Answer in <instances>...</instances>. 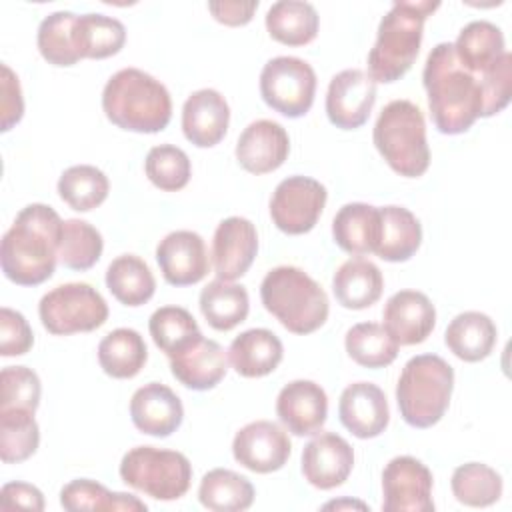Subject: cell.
Here are the masks:
<instances>
[{"mask_svg":"<svg viewBox=\"0 0 512 512\" xmlns=\"http://www.w3.org/2000/svg\"><path fill=\"white\" fill-rule=\"evenodd\" d=\"M64 222L48 204H28L2 236L0 266L18 286H38L56 268Z\"/></svg>","mask_w":512,"mask_h":512,"instance_id":"cell-1","label":"cell"},{"mask_svg":"<svg viewBox=\"0 0 512 512\" xmlns=\"http://www.w3.org/2000/svg\"><path fill=\"white\" fill-rule=\"evenodd\" d=\"M422 82L438 132L448 136L462 134L482 118L484 98L480 80L458 62L450 42H440L430 50Z\"/></svg>","mask_w":512,"mask_h":512,"instance_id":"cell-2","label":"cell"},{"mask_svg":"<svg viewBox=\"0 0 512 512\" xmlns=\"http://www.w3.org/2000/svg\"><path fill=\"white\" fill-rule=\"evenodd\" d=\"M106 118L128 132H162L172 118V98L166 86L140 68H122L102 90Z\"/></svg>","mask_w":512,"mask_h":512,"instance_id":"cell-3","label":"cell"},{"mask_svg":"<svg viewBox=\"0 0 512 512\" xmlns=\"http://www.w3.org/2000/svg\"><path fill=\"white\" fill-rule=\"evenodd\" d=\"M440 8L430 0H396L382 16L372 50L368 52V76L374 82H396L414 64L426 18Z\"/></svg>","mask_w":512,"mask_h":512,"instance_id":"cell-4","label":"cell"},{"mask_svg":"<svg viewBox=\"0 0 512 512\" xmlns=\"http://www.w3.org/2000/svg\"><path fill=\"white\" fill-rule=\"evenodd\" d=\"M260 300L292 334L316 332L330 312L324 288L296 266L272 268L260 284Z\"/></svg>","mask_w":512,"mask_h":512,"instance_id":"cell-5","label":"cell"},{"mask_svg":"<svg viewBox=\"0 0 512 512\" xmlns=\"http://www.w3.org/2000/svg\"><path fill=\"white\" fill-rule=\"evenodd\" d=\"M454 368L438 354L410 358L396 384V402L402 420L412 428L438 424L450 406Z\"/></svg>","mask_w":512,"mask_h":512,"instance_id":"cell-6","label":"cell"},{"mask_svg":"<svg viewBox=\"0 0 512 512\" xmlns=\"http://www.w3.org/2000/svg\"><path fill=\"white\" fill-rule=\"evenodd\" d=\"M372 140L386 164L404 178H418L430 166L424 116L410 100H392L382 108Z\"/></svg>","mask_w":512,"mask_h":512,"instance_id":"cell-7","label":"cell"},{"mask_svg":"<svg viewBox=\"0 0 512 512\" xmlns=\"http://www.w3.org/2000/svg\"><path fill=\"white\" fill-rule=\"evenodd\" d=\"M120 478L154 500L170 502L188 492L192 482V464L176 450L136 446L122 456Z\"/></svg>","mask_w":512,"mask_h":512,"instance_id":"cell-8","label":"cell"},{"mask_svg":"<svg viewBox=\"0 0 512 512\" xmlns=\"http://www.w3.org/2000/svg\"><path fill=\"white\" fill-rule=\"evenodd\" d=\"M42 326L54 336L92 332L108 320V304L86 282H68L46 292L38 304Z\"/></svg>","mask_w":512,"mask_h":512,"instance_id":"cell-9","label":"cell"},{"mask_svg":"<svg viewBox=\"0 0 512 512\" xmlns=\"http://www.w3.org/2000/svg\"><path fill=\"white\" fill-rule=\"evenodd\" d=\"M316 94L314 68L296 56H276L268 60L260 72L262 100L286 118L304 116Z\"/></svg>","mask_w":512,"mask_h":512,"instance_id":"cell-10","label":"cell"},{"mask_svg":"<svg viewBox=\"0 0 512 512\" xmlns=\"http://www.w3.org/2000/svg\"><path fill=\"white\" fill-rule=\"evenodd\" d=\"M328 192L310 176H288L272 192L270 216L278 230L290 236L310 232L324 206Z\"/></svg>","mask_w":512,"mask_h":512,"instance_id":"cell-11","label":"cell"},{"mask_svg":"<svg viewBox=\"0 0 512 512\" xmlns=\"http://www.w3.org/2000/svg\"><path fill=\"white\" fill-rule=\"evenodd\" d=\"M432 472L414 456H396L382 470L384 512H432Z\"/></svg>","mask_w":512,"mask_h":512,"instance_id":"cell-12","label":"cell"},{"mask_svg":"<svg viewBox=\"0 0 512 512\" xmlns=\"http://www.w3.org/2000/svg\"><path fill=\"white\" fill-rule=\"evenodd\" d=\"M376 102V82L360 68H348L332 76L326 92L328 120L340 130H356L366 124Z\"/></svg>","mask_w":512,"mask_h":512,"instance_id":"cell-13","label":"cell"},{"mask_svg":"<svg viewBox=\"0 0 512 512\" xmlns=\"http://www.w3.org/2000/svg\"><path fill=\"white\" fill-rule=\"evenodd\" d=\"M290 452L288 434L270 420H256L242 426L232 440L234 460L256 474L280 470L288 462Z\"/></svg>","mask_w":512,"mask_h":512,"instance_id":"cell-14","label":"cell"},{"mask_svg":"<svg viewBox=\"0 0 512 512\" xmlns=\"http://www.w3.org/2000/svg\"><path fill=\"white\" fill-rule=\"evenodd\" d=\"M258 254L256 226L242 216L224 218L212 238V266L220 280L232 282L248 272Z\"/></svg>","mask_w":512,"mask_h":512,"instance_id":"cell-15","label":"cell"},{"mask_svg":"<svg viewBox=\"0 0 512 512\" xmlns=\"http://www.w3.org/2000/svg\"><path fill=\"white\" fill-rule=\"evenodd\" d=\"M156 262L172 286L198 284L210 270L206 244L198 232L174 230L156 246Z\"/></svg>","mask_w":512,"mask_h":512,"instance_id":"cell-16","label":"cell"},{"mask_svg":"<svg viewBox=\"0 0 512 512\" xmlns=\"http://www.w3.org/2000/svg\"><path fill=\"white\" fill-rule=\"evenodd\" d=\"M352 466L354 450L336 432H320L302 450V474L308 484L320 490L344 484Z\"/></svg>","mask_w":512,"mask_h":512,"instance_id":"cell-17","label":"cell"},{"mask_svg":"<svg viewBox=\"0 0 512 512\" xmlns=\"http://www.w3.org/2000/svg\"><path fill=\"white\" fill-rule=\"evenodd\" d=\"M288 154V132L282 124L266 118L250 122L236 142V160L250 174L274 172L286 162Z\"/></svg>","mask_w":512,"mask_h":512,"instance_id":"cell-18","label":"cell"},{"mask_svg":"<svg viewBox=\"0 0 512 512\" xmlns=\"http://www.w3.org/2000/svg\"><path fill=\"white\" fill-rule=\"evenodd\" d=\"M276 414L294 436H312L326 422L328 396L312 380H292L278 392Z\"/></svg>","mask_w":512,"mask_h":512,"instance_id":"cell-19","label":"cell"},{"mask_svg":"<svg viewBox=\"0 0 512 512\" xmlns=\"http://www.w3.org/2000/svg\"><path fill=\"white\" fill-rule=\"evenodd\" d=\"M338 416L342 426L356 438H376L390 422L386 394L372 382H354L340 394Z\"/></svg>","mask_w":512,"mask_h":512,"instance_id":"cell-20","label":"cell"},{"mask_svg":"<svg viewBox=\"0 0 512 512\" xmlns=\"http://www.w3.org/2000/svg\"><path fill=\"white\" fill-rule=\"evenodd\" d=\"M130 418L142 434L166 438L180 428L184 406L178 394L166 384L148 382L132 394Z\"/></svg>","mask_w":512,"mask_h":512,"instance_id":"cell-21","label":"cell"},{"mask_svg":"<svg viewBox=\"0 0 512 512\" xmlns=\"http://www.w3.org/2000/svg\"><path fill=\"white\" fill-rule=\"evenodd\" d=\"M172 376L190 390L214 388L228 370L224 348L202 334L170 356Z\"/></svg>","mask_w":512,"mask_h":512,"instance_id":"cell-22","label":"cell"},{"mask_svg":"<svg viewBox=\"0 0 512 512\" xmlns=\"http://www.w3.org/2000/svg\"><path fill=\"white\" fill-rule=\"evenodd\" d=\"M230 108L214 88L192 92L182 106V132L198 148L216 146L228 132Z\"/></svg>","mask_w":512,"mask_h":512,"instance_id":"cell-23","label":"cell"},{"mask_svg":"<svg viewBox=\"0 0 512 512\" xmlns=\"http://www.w3.org/2000/svg\"><path fill=\"white\" fill-rule=\"evenodd\" d=\"M436 326V308L424 292L400 290L384 306V328L400 346L424 342Z\"/></svg>","mask_w":512,"mask_h":512,"instance_id":"cell-24","label":"cell"},{"mask_svg":"<svg viewBox=\"0 0 512 512\" xmlns=\"http://www.w3.org/2000/svg\"><path fill=\"white\" fill-rule=\"evenodd\" d=\"M282 356L284 346L268 328H250L238 334L228 348L230 364L244 378L268 376L278 368Z\"/></svg>","mask_w":512,"mask_h":512,"instance_id":"cell-25","label":"cell"},{"mask_svg":"<svg viewBox=\"0 0 512 512\" xmlns=\"http://www.w3.org/2000/svg\"><path fill=\"white\" fill-rule=\"evenodd\" d=\"M332 290L340 306L348 310H364L380 300L384 278L374 262L356 256L342 262L334 272Z\"/></svg>","mask_w":512,"mask_h":512,"instance_id":"cell-26","label":"cell"},{"mask_svg":"<svg viewBox=\"0 0 512 512\" xmlns=\"http://www.w3.org/2000/svg\"><path fill=\"white\" fill-rule=\"evenodd\" d=\"M380 232L374 254L386 262L410 260L422 244V226L418 218L404 206H382Z\"/></svg>","mask_w":512,"mask_h":512,"instance_id":"cell-27","label":"cell"},{"mask_svg":"<svg viewBox=\"0 0 512 512\" xmlns=\"http://www.w3.org/2000/svg\"><path fill=\"white\" fill-rule=\"evenodd\" d=\"M380 232V212L364 202L344 204L332 220L334 242L348 254H374Z\"/></svg>","mask_w":512,"mask_h":512,"instance_id":"cell-28","label":"cell"},{"mask_svg":"<svg viewBox=\"0 0 512 512\" xmlns=\"http://www.w3.org/2000/svg\"><path fill=\"white\" fill-rule=\"evenodd\" d=\"M496 336V324L488 314L468 310L452 318L444 332V342L456 358L464 362H480L490 356Z\"/></svg>","mask_w":512,"mask_h":512,"instance_id":"cell-29","label":"cell"},{"mask_svg":"<svg viewBox=\"0 0 512 512\" xmlns=\"http://www.w3.org/2000/svg\"><path fill=\"white\" fill-rule=\"evenodd\" d=\"M452 46L458 62L474 76L484 74L506 52L502 30L488 20L466 24Z\"/></svg>","mask_w":512,"mask_h":512,"instance_id":"cell-30","label":"cell"},{"mask_svg":"<svg viewBox=\"0 0 512 512\" xmlns=\"http://www.w3.org/2000/svg\"><path fill=\"white\" fill-rule=\"evenodd\" d=\"M320 16L310 2L280 0L266 12L268 34L286 46H304L318 34Z\"/></svg>","mask_w":512,"mask_h":512,"instance_id":"cell-31","label":"cell"},{"mask_svg":"<svg viewBox=\"0 0 512 512\" xmlns=\"http://www.w3.org/2000/svg\"><path fill=\"white\" fill-rule=\"evenodd\" d=\"M200 312L206 322L220 332H228L246 320L250 312V298L242 284L212 280L200 292Z\"/></svg>","mask_w":512,"mask_h":512,"instance_id":"cell-32","label":"cell"},{"mask_svg":"<svg viewBox=\"0 0 512 512\" xmlns=\"http://www.w3.org/2000/svg\"><path fill=\"white\" fill-rule=\"evenodd\" d=\"M106 286L124 306H142L156 292V280L150 266L136 254H122L106 268Z\"/></svg>","mask_w":512,"mask_h":512,"instance_id":"cell-33","label":"cell"},{"mask_svg":"<svg viewBox=\"0 0 512 512\" xmlns=\"http://www.w3.org/2000/svg\"><path fill=\"white\" fill-rule=\"evenodd\" d=\"M148 360L144 338L132 328H116L98 344L100 368L118 380L134 378Z\"/></svg>","mask_w":512,"mask_h":512,"instance_id":"cell-34","label":"cell"},{"mask_svg":"<svg viewBox=\"0 0 512 512\" xmlns=\"http://www.w3.org/2000/svg\"><path fill=\"white\" fill-rule=\"evenodd\" d=\"M252 482L228 468H214L206 472L198 486V500L204 508L214 512H242L254 502Z\"/></svg>","mask_w":512,"mask_h":512,"instance_id":"cell-35","label":"cell"},{"mask_svg":"<svg viewBox=\"0 0 512 512\" xmlns=\"http://www.w3.org/2000/svg\"><path fill=\"white\" fill-rule=\"evenodd\" d=\"M126 28L118 18L106 14H80L74 24V46L82 58L102 60L122 50Z\"/></svg>","mask_w":512,"mask_h":512,"instance_id":"cell-36","label":"cell"},{"mask_svg":"<svg viewBox=\"0 0 512 512\" xmlns=\"http://www.w3.org/2000/svg\"><path fill=\"white\" fill-rule=\"evenodd\" d=\"M60 506L70 512H96V510H126L144 512L148 506L134 494L110 492L104 484L78 478L60 490Z\"/></svg>","mask_w":512,"mask_h":512,"instance_id":"cell-37","label":"cell"},{"mask_svg":"<svg viewBox=\"0 0 512 512\" xmlns=\"http://www.w3.org/2000/svg\"><path fill=\"white\" fill-rule=\"evenodd\" d=\"M344 346L348 356L364 368L390 366L396 360L400 348V344L384 328V324L378 322L354 324L346 332Z\"/></svg>","mask_w":512,"mask_h":512,"instance_id":"cell-38","label":"cell"},{"mask_svg":"<svg viewBox=\"0 0 512 512\" xmlns=\"http://www.w3.org/2000/svg\"><path fill=\"white\" fill-rule=\"evenodd\" d=\"M110 192L108 176L92 166V164H78L70 166L60 174L58 180V194L60 198L78 212H90L98 208Z\"/></svg>","mask_w":512,"mask_h":512,"instance_id":"cell-39","label":"cell"},{"mask_svg":"<svg viewBox=\"0 0 512 512\" xmlns=\"http://www.w3.org/2000/svg\"><path fill=\"white\" fill-rule=\"evenodd\" d=\"M452 494L454 498L472 508H484L502 496V476L482 462H466L452 472Z\"/></svg>","mask_w":512,"mask_h":512,"instance_id":"cell-40","label":"cell"},{"mask_svg":"<svg viewBox=\"0 0 512 512\" xmlns=\"http://www.w3.org/2000/svg\"><path fill=\"white\" fill-rule=\"evenodd\" d=\"M40 444V428L34 412L0 410V458L6 464L28 460Z\"/></svg>","mask_w":512,"mask_h":512,"instance_id":"cell-41","label":"cell"},{"mask_svg":"<svg viewBox=\"0 0 512 512\" xmlns=\"http://www.w3.org/2000/svg\"><path fill=\"white\" fill-rule=\"evenodd\" d=\"M78 14L58 10L48 14L36 34V44L42 58L52 66H74L80 56L74 46V24Z\"/></svg>","mask_w":512,"mask_h":512,"instance_id":"cell-42","label":"cell"},{"mask_svg":"<svg viewBox=\"0 0 512 512\" xmlns=\"http://www.w3.org/2000/svg\"><path fill=\"white\" fill-rule=\"evenodd\" d=\"M104 250L102 234L88 224L86 220L70 218L64 220L62 240L58 248V262L70 270H88L92 268Z\"/></svg>","mask_w":512,"mask_h":512,"instance_id":"cell-43","label":"cell"},{"mask_svg":"<svg viewBox=\"0 0 512 512\" xmlns=\"http://www.w3.org/2000/svg\"><path fill=\"white\" fill-rule=\"evenodd\" d=\"M148 330L154 344L168 358L202 334L194 316L180 306H162L154 310L148 320Z\"/></svg>","mask_w":512,"mask_h":512,"instance_id":"cell-44","label":"cell"},{"mask_svg":"<svg viewBox=\"0 0 512 512\" xmlns=\"http://www.w3.org/2000/svg\"><path fill=\"white\" fill-rule=\"evenodd\" d=\"M144 172L156 188L164 192H178L190 182L192 164L182 148L174 144H160L148 150Z\"/></svg>","mask_w":512,"mask_h":512,"instance_id":"cell-45","label":"cell"},{"mask_svg":"<svg viewBox=\"0 0 512 512\" xmlns=\"http://www.w3.org/2000/svg\"><path fill=\"white\" fill-rule=\"evenodd\" d=\"M0 410H28L36 412L40 404V378L28 366H6L0 372Z\"/></svg>","mask_w":512,"mask_h":512,"instance_id":"cell-46","label":"cell"},{"mask_svg":"<svg viewBox=\"0 0 512 512\" xmlns=\"http://www.w3.org/2000/svg\"><path fill=\"white\" fill-rule=\"evenodd\" d=\"M478 80L484 98L482 118L502 112L508 106L512 94V54L504 52L492 68L478 76Z\"/></svg>","mask_w":512,"mask_h":512,"instance_id":"cell-47","label":"cell"},{"mask_svg":"<svg viewBox=\"0 0 512 512\" xmlns=\"http://www.w3.org/2000/svg\"><path fill=\"white\" fill-rule=\"evenodd\" d=\"M34 344V334L28 320L8 306L0 310V354L22 356Z\"/></svg>","mask_w":512,"mask_h":512,"instance_id":"cell-48","label":"cell"},{"mask_svg":"<svg viewBox=\"0 0 512 512\" xmlns=\"http://www.w3.org/2000/svg\"><path fill=\"white\" fill-rule=\"evenodd\" d=\"M2 132H8L14 124L22 120L24 98L18 76L8 64H2Z\"/></svg>","mask_w":512,"mask_h":512,"instance_id":"cell-49","label":"cell"},{"mask_svg":"<svg viewBox=\"0 0 512 512\" xmlns=\"http://www.w3.org/2000/svg\"><path fill=\"white\" fill-rule=\"evenodd\" d=\"M0 506L4 510L22 508V510L40 512L44 510V496L36 486L28 482H8L0 490Z\"/></svg>","mask_w":512,"mask_h":512,"instance_id":"cell-50","label":"cell"},{"mask_svg":"<svg viewBox=\"0 0 512 512\" xmlns=\"http://www.w3.org/2000/svg\"><path fill=\"white\" fill-rule=\"evenodd\" d=\"M258 8V0L240 2V0H222V2H208V10L220 24L226 26H244L252 20Z\"/></svg>","mask_w":512,"mask_h":512,"instance_id":"cell-51","label":"cell"},{"mask_svg":"<svg viewBox=\"0 0 512 512\" xmlns=\"http://www.w3.org/2000/svg\"><path fill=\"white\" fill-rule=\"evenodd\" d=\"M362 508V510H368V506L366 504H362V502H356V500H340V502H328V504H324L322 508L324 510H330V508Z\"/></svg>","mask_w":512,"mask_h":512,"instance_id":"cell-52","label":"cell"}]
</instances>
